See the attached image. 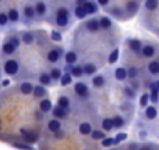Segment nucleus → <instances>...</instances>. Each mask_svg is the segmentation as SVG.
Wrapping results in <instances>:
<instances>
[{
	"label": "nucleus",
	"instance_id": "obj_1",
	"mask_svg": "<svg viewBox=\"0 0 159 150\" xmlns=\"http://www.w3.org/2000/svg\"><path fill=\"white\" fill-rule=\"evenodd\" d=\"M20 21L25 25H30L31 22L36 21V13H34V7L33 3H24L22 10H20Z\"/></svg>",
	"mask_w": 159,
	"mask_h": 150
},
{
	"label": "nucleus",
	"instance_id": "obj_2",
	"mask_svg": "<svg viewBox=\"0 0 159 150\" xmlns=\"http://www.w3.org/2000/svg\"><path fill=\"white\" fill-rule=\"evenodd\" d=\"M64 49L62 47H59V45H53V47H48L47 49V52H45V58H47V61L50 63V64H53V66H56V63H59V59L64 56Z\"/></svg>",
	"mask_w": 159,
	"mask_h": 150
},
{
	"label": "nucleus",
	"instance_id": "obj_3",
	"mask_svg": "<svg viewBox=\"0 0 159 150\" xmlns=\"http://www.w3.org/2000/svg\"><path fill=\"white\" fill-rule=\"evenodd\" d=\"M19 69H20V63L16 58H7L3 61V73L7 77H14V75H17Z\"/></svg>",
	"mask_w": 159,
	"mask_h": 150
},
{
	"label": "nucleus",
	"instance_id": "obj_4",
	"mask_svg": "<svg viewBox=\"0 0 159 150\" xmlns=\"http://www.w3.org/2000/svg\"><path fill=\"white\" fill-rule=\"evenodd\" d=\"M73 92L78 99H81V100H89L91 99V88L84 82H76L73 85Z\"/></svg>",
	"mask_w": 159,
	"mask_h": 150
},
{
	"label": "nucleus",
	"instance_id": "obj_5",
	"mask_svg": "<svg viewBox=\"0 0 159 150\" xmlns=\"http://www.w3.org/2000/svg\"><path fill=\"white\" fill-rule=\"evenodd\" d=\"M33 7H34L36 19H38V21L45 19V16H47V13H48V7H47V3H45V0H36V2L33 3Z\"/></svg>",
	"mask_w": 159,
	"mask_h": 150
},
{
	"label": "nucleus",
	"instance_id": "obj_6",
	"mask_svg": "<svg viewBox=\"0 0 159 150\" xmlns=\"http://www.w3.org/2000/svg\"><path fill=\"white\" fill-rule=\"evenodd\" d=\"M106 11L109 13V17L111 19H117V21H123V19H126V16H125V10H123V7H120V5H109L108 8H106Z\"/></svg>",
	"mask_w": 159,
	"mask_h": 150
},
{
	"label": "nucleus",
	"instance_id": "obj_7",
	"mask_svg": "<svg viewBox=\"0 0 159 150\" xmlns=\"http://www.w3.org/2000/svg\"><path fill=\"white\" fill-rule=\"evenodd\" d=\"M139 8H140V3L139 0H126L125 2V13H126V17H133L136 13H139Z\"/></svg>",
	"mask_w": 159,
	"mask_h": 150
},
{
	"label": "nucleus",
	"instance_id": "obj_8",
	"mask_svg": "<svg viewBox=\"0 0 159 150\" xmlns=\"http://www.w3.org/2000/svg\"><path fill=\"white\" fill-rule=\"evenodd\" d=\"M20 133H22V139L27 142V144H33V142H36V141H39V134L36 133V131H33V130H30V128H20Z\"/></svg>",
	"mask_w": 159,
	"mask_h": 150
},
{
	"label": "nucleus",
	"instance_id": "obj_9",
	"mask_svg": "<svg viewBox=\"0 0 159 150\" xmlns=\"http://www.w3.org/2000/svg\"><path fill=\"white\" fill-rule=\"evenodd\" d=\"M84 28H86L89 33H97V31H100V30H102V28H100V19H98L97 16L88 19V21L84 22Z\"/></svg>",
	"mask_w": 159,
	"mask_h": 150
},
{
	"label": "nucleus",
	"instance_id": "obj_10",
	"mask_svg": "<svg viewBox=\"0 0 159 150\" xmlns=\"http://www.w3.org/2000/svg\"><path fill=\"white\" fill-rule=\"evenodd\" d=\"M126 45H128V49H129L133 53H136V55H140V50H142V47H143L142 41L137 39V38H128V39H126Z\"/></svg>",
	"mask_w": 159,
	"mask_h": 150
},
{
	"label": "nucleus",
	"instance_id": "obj_11",
	"mask_svg": "<svg viewBox=\"0 0 159 150\" xmlns=\"http://www.w3.org/2000/svg\"><path fill=\"white\" fill-rule=\"evenodd\" d=\"M19 36H20V42L25 45H31L33 42H36V33L31 30H24V31H20Z\"/></svg>",
	"mask_w": 159,
	"mask_h": 150
},
{
	"label": "nucleus",
	"instance_id": "obj_12",
	"mask_svg": "<svg viewBox=\"0 0 159 150\" xmlns=\"http://www.w3.org/2000/svg\"><path fill=\"white\" fill-rule=\"evenodd\" d=\"M157 50H156V45L153 44H143L142 50H140V56L142 58H147V59H153L156 56Z\"/></svg>",
	"mask_w": 159,
	"mask_h": 150
},
{
	"label": "nucleus",
	"instance_id": "obj_13",
	"mask_svg": "<svg viewBox=\"0 0 159 150\" xmlns=\"http://www.w3.org/2000/svg\"><path fill=\"white\" fill-rule=\"evenodd\" d=\"M91 86L94 89H103L106 86V77L103 73H95L91 80Z\"/></svg>",
	"mask_w": 159,
	"mask_h": 150
},
{
	"label": "nucleus",
	"instance_id": "obj_14",
	"mask_svg": "<svg viewBox=\"0 0 159 150\" xmlns=\"http://www.w3.org/2000/svg\"><path fill=\"white\" fill-rule=\"evenodd\" d=\"M7 14H8V22L11 25H17L20 22V11L16 7H10L8 11H7Z\"/></svg>",
	"mask_w": 159,
	"mask_h": 150
},
{
	"label": "nucleus",
	"instance_id": "obj_15",
	"mask_svg": "<svg viewBox=\"0 0 159 150\" xmlns=\"http://www.w3.org/2000/svg\"><path fill=\"white\" fill-rule=\"evenodd\" d=\"M17 52V49L10 42V41H5L3 44H2V47H0V53H2L3 56H7V58H13V55Z\"/></svg>",
	"mask_w": 159,
	"mask_h": 150
},
{
	"label": "nucleus",
	"instance_id": "obj_16",
	"mask_svg": "<svg viewBox=\"0 0 159 150\" xmlns=\"http://www.w3.org/2000/svg\"><path fill=\"white\" fill-rule=\"evenodd\" d=\"M50 114H52V117H55V119H58V120H61V122L69 117V111L64 110V108H61V106H58V105L53 106V110H52Z\"/></svg>",
	"mask_w": 159,
	"mask_h": 150
},
{
	"label": "nucleus",
	"instance_id": "obj_17",
	"mask_svg": "<svg viewBox=\"0 0 159 150\" xmlns=\"http://www.w3.org/2000/svg\"><path fill=\"white\" fill-rule=\"evenodd\" d=\"M34 99H38V100H42V99H45L47 96H48V89L45 88V86H42V85H34V88H33V94H31Z\"/></svg>",
	"mask_w": 159,
	"mask_h": 150
},
{
	"label": "nucleus",
	"instance_id": "obj_18",
	"mask_svg": "<svg viewBox=\"0 0 159 150\" xmlns=\"http://www.w3.org/2000/svg\"><path fill=\"white\" fill-rule=\"evenodd\" d=\"M47 131L48 133H56V131H59V130H62V122L61 120H58V119H55V117H52V119H48L47 120Z\"/></svg>",
	"mask_w": 159,
	"mask_h": 150
},
{
	"label": "nucleus",
	"instance_id": "obj_19",
	"mask_svg": "<svg viewBox=\"0 0 159 150\" xmlns=\"http://www.w3.org/2000/svg\"><path fill=\"white\" fill-rule=\"evenodd\" d=\"M92 130H94V125L89 120H84V122H81V124L78 125V133L81 134V136H91Z\"/></svg>",
	"mask_w": 159,
	"mask_h": 150
},
{
	"label": "nucleus",
	"instance_id": "obj_20",
	"mask_svg": "<svg viewBox=\"0 0 159 150\" xmlns=\"http://www.w3.org/2000/svg\"><path fill=\"white\" fill-rule=\"evenodd\" d=\"M53 102L48 99V97H45V99H42V100H39V111L41 113H44V114H48V113H52V110H53Z\"/></svg>",
	"mask_w": 159,
	"mask_h": 150
},
{
	"label": "nucleus",
	"instance_id": "obj_21",
	"mask_svg": "<svg viewBox=\"0 0 159 150\" xmlns=\"http://www.w3.org/2000/svg\"><path fill=\"white\" fill-rule=\"evenodd\" d=\"M114 78L117 82H126L128 80V70H126V67H123V66L116 67L114 69Z\"/></svg>",
	"mask_w": 159,
	"mask_h": 150
},
{
	"label": "nucleus",
	"instance_id": "obj_22",
	"mask_svg": "<svg viewBox=\"0 0 159 150\" xmlns=\"http://www.w3.org/2000/svg\"><path fill=\"white\" fill-rule=\"evenodd\" d=\"M64 63H66V66H73V64H76V63H78V53H76L75 50H67V52L64 53Z\"/></svg>",
	"mask_w": 159,
	"mask_h": 150
},
{
	"label": "nucleus",
	"instance_id": "obj_23",
	"mask_svg": "<svg viewBox=\"0 0 159 150\" xmlns=\"http://www.w3.org/2000/svg\"><path fill=\"white\" fill-rule=\"evenodd\" d=\"M147 70L151 77H159V59H150L147 64Z\"/></svg>",
	"mask_w": 159,
	"mask_h": 150
},
{
	"label": "nucleus",
	"instance_id": "obj_24",
	"mask_svg": "<svg viewBox=\"0 0 159 150\" xmlns=\"http://www.w3.org/2000/svg\"><path fill=\"white\" fill-rule=\"evenodd\" d=\"M83 8L86 10V14H88V16H92V17H94V16H95V14L100 11V7L95 3V0H89V2H88Z\"/></svg>",
	"mask_w": 159,
	"mask_h": 150
},
{
	"label": "nucleus",
	"instance_id": "obj_25",
	"mask_svg": "<svg viewBox=\"0 0 159 150\" xmlns=\"http://www.w3.org/2000/svg\"><path fill=\"white\" fill-rule=\"evenodd\" d=\"M70 75L73 78H83L84 77V70H83V64H73V66H70Z\"/></svg>",
	"mask_w": 159,
	"mask_h": 150
},
{
	"label": "nucleus",
	"instance_id": "obj_26",
	"mask_svg": "<svg viewBox=\"0 0 159 150\" xmlns=\"http://www.w3.org/2000/svg\"><path fill=\"white\" fill-rule=\"evenodd\" d=\"M143 117L147 120H154L157 117V108H156V105H148L143 110Z\"/></svg>",
	"mask_w": 159,
	"mask_h": 150
},
{
	"label": "nucleus",
	"instance_id": "obj_27",
	"mask_svg": "<svg viewBox=\"0 0 159 150\" xmlns=\"http://www.w3.org/2000/svg\"><path fill=\"white\" fill-rule=\"evenodd\" d=\"M55 25L61 30H66L69 28L70 25V17H66V16H55Z\"/></svg>",
	"mask_w": 159,
	"mask_h": 150
},
{
	"label": "nucleus",
	"instance_id": "obj_28",
	"mask_svg": "<svg viewBox=\"0 0 159 150\" xmlns=\"http://www.w3.org/2000/svg\"><path fill=\"white\" fill-rule=\"evenodd\" d=\"M98 19H100V28H102V30H105V31L112 30V27H114V21H112L109 16H100Z\"/></svg>",
	"mask_w": 159,
	"mask_h": 150
},
{
	"label": "nucleus",
	"instance_id": "obj_29",
	"mask_svg": "<svg viewBox=\"0 0 159 150\" xmlns=\"http://www.w3.org/2000/svg\"><path fill=\"white\" fill-rule=\"evenodd\" d=\"M33 88H34L33 83H30V82H22V83L19 85V92H20L22 96H31V94H33Z\"/></svg>",
	"mask_w": 159,
	"mask_h": 150
},
{
	"label": "nucleus",
	"instance_id": "obj_30",
	"mask_svg": "<svg viewBox=\"0 0 159 150\" xmlns=\"http://www.w3.org/2000/svg\"><path fill=\"white\" fill-rule=\"evenodd\" d=\"M48 73H50V77H52V80H53V85H55V83H59V80H61L62 69H61L59 66H53V67L48 70Z\"/></svg>",
	"mask_w": 159,
	"mask_h": 150
},
{
	"label": "nucleus",
	"instance_id": "obj_31",
	"mask_svg": "<svg viewBox=\"0 0 159 150\" xmlns=\"http://www.w3.org/2000/svg\"><path fill=\"white\" fill-rule=\"evenodd\" d=\"M39 85H42V86H45V88H48V86L53 85V80H52L50 73H48L47 70H44V72L39 73Z\"/></svg>",
	"mask_w": 159,
	"mask_h": 150
},
{
	"label": "nucleus",
	"instance_id": "obj_32",
	"mask_svg": "<svg viewBox=\"0 0 159 150\" xmlns=\"http://www.w3.org/2000/svg\"><path fill=\"white\" fill-rule=\"evenodd\" d=\"M100 128L105 131V133H109L114 130V125H112V117H103L102 122H100Z\"/></svg>",
	"mask_w": 159,
	"mask_h": 150
},
{
	"label": "nucleus",
	"instance_id": "obj_33",
	"mask_svg": "<svg viewBox=\"0 0 159 150\" xmlns=\"http://www.w3.org/2000/svg\"><path fill=\"white\" fill-rule=\"evenodd\" d=\"M83 70H84V77H94L97 73V66L94 63H86L83 64Z\"/></svg>",
	"mask_w": 159,
	"mask_h": 150
},
{
	"label": "nucleus",
	"instance_id": "obj_34",
	"mask_svg": "<svg viewBox=\"0 0 159 150\" xmlns=\"http://www.w3.org/2000/svg\"><path fill=\"white\" fill-rule=\"evenodd\" d=\"M122 92H123L125 99H128V100H134V99L137 97V91H134L129 85H125V86L122 88Z\"/></svg>",
	"mask_w": 159,
	"mask_h": 150
},
{
	"label": "nucleus",
	"instance_id": "obj_35",
	"mask_svg": "<svg viewBox=\"0 0 159 150\" xmlns=\"http://www.w3.org/2000/svg\"><path fill=\"white\" fill-rule=\"evenodd\" d=\"M112 125H114L116 130H120V128H123V127L126 125V120H125L123 116L116 114V116H112Z\"/></svg>",
	"mask_w": 159,
	"mask_h": 150
},
{
	"label": "nucleus",
	"instance_id": "obj_36",
	"mask_svg": "<svg viewBox=\"0 0 159 150\" xmlns=\"http://www.w3.org/2000/svg\"><path fill=\"white\" fill-rule=\"evenodd\" d=\"M72 83H73V77L70 75V72H62L61 80H59V85H61L62 88H66V86H70Z\"/></svg>",
	"mask_w": 159,
	"mask_h": 150
},
{
	"label": "nucleus",
	"instance_id": "obj_37",
	"mask_svg": "<svg viewBox=\"0 0 159 150\" xmlns=\"http://www.w3.org/2000/svg\"><path fill=\"white\" fill-rule=\"evenodd\" d=\"M89 138H91L92 141H98V142H100V141H103V139L106 138V133H105L102 128H94Z\"/></svg>",
	"mask_w": 159,
	"mask_h": 150
},
{
	"label": "nucleus",
	"instance_id": "obj_38",
	"mask_svg": "<svg viewBox=\"0 0 159 150\" xmlns=\"http://www.w3.org/2000/svg\"><path fill=\"white\" fill-rule=\"evenodd\" d=\"M126 70H128V80H137L139 78L140 69L137 66H129V67H126Z\"/></svg>",
	"mask_w": 159,
	"mask_h": 150
},
{
	"label": "nucleus",
	"instance_id": "obj_39",
	"mask_svg": "<svg viewBox=\"0 0 159 150\" xmlns=\"http://www.w3.org/2000/svg\"><path fill=\"white\" fill-rule=\"evenodd\" d=\"M73 16H75V19H78V21H84V19H88L86 10H84L83 7H75V8H73Z\"/></svg>",
	"mask_w": 159,
	"mask_h": 150
},
{
	"label": "nucleus",
	"instance_id": "obj_40",
	"mask_svg": "<svg viewBox=\"0 0 159 150\" xmlns=\"http://www.w3.org/2000/svg\"><path fill=\"white\" fill-rule=\"evenodd\" d=\"M119 56H120V50L116 47V49H112L111 52H109V55H108V64H116L117 61H119Z\"/></svg>",
	"mask_w": 159,
	"mask_h": 150
},
{
	"label": "nucleus",
	"instance_id": "obj_41",
	"mask_svg": "<svg viewBox=\"0 0 159 150\" xmlns=\"http://www.w3.org/2000/svg\"><path fill=\"white\" fill-rule=\"evenodd\" d=\"M56 105L69 111V110H70V99H69L67 96H59L58 100H56Z\"/></svg>",
	"mask_w": 159,
	"mask_h": 150
},
{
	"label": "nucleus",
	"instance_id": "obj_42",
	"mask_svg": "<svg viewBox=\"0 0 159 150\" xmlns=\"http://www.w3.org/2000/svg\"><path fill=\"white\" fill-rule=\"evenodd\" d=\"M143 8L147 11H156L159 8V0H145V2H143Z\"/></svg>",
	"mask_w": 159,
	"mask_h": 150
},
{
	"label": "nucleus",
	"instance_id": "obj_43",
	"mask_svg": "<svg viewBox=\"0 0 159 150\" xmlns=\"http://www.w3.org/2000/svg\"><path fill=\"white\" fill-rule=\"evenodd\" d=\"M100 145H102L103 148H112V147H117L114 138H111V136H106L103 141H100Z\"/></svg>",
	"mask_w": 159,
	"mask_h": 150
},
{
	"label": "nucleus",
	"instance_id": "obj_44",
	"mask_svg": "<svg viewBox=\"0 0 159 150\" xmlns=\"http://www.w3.org/2000/svg\"><path fill=\"white\" fill-rule=\"evenodd\" d=\"M48 39L53 42H62V33L59 30H52L48 35Z\"/></svg>",
	"mask_w": 159,
	"mask_h": 150
},
{
	"label": "nucleus",
	"instance_id": "obj_45",
	"mask_svg": "<svg viewBox=\"0 0 159 150\" xmlns=\"http://www.w3.org/2000/svg\"><path fill=\"white\" fill-rule=\"evenodd\" d=\"M148 105H150V94H148V92H143V94L139 97V106H140L142 110H145Z\"/></svg>",
	"mask_w": 159,
	"mask_h": 150
},
{
	"label": "nucleus",
	"instance_id": "obj_46",
	"mask_svg": "<svg viewBox=\"0 0 159 150\" xmlns=\"http://www.w3.org/2000/svg\"><path fill=\"white\" fill-rule=\"evenodd\" d=\"M8 24H10V22H8V14H7V11H2V10H0V30L7 28Z\"/></svg>",
	"mask_w": 159,
	"mask_h": 150
},
{
	"label": "nucleus",
	"instance_id": "obj_47",
	"mask_svg": "<svg viewBox=\"0 0 159 150\" xmlns=\"http://www.w3.org/2000/svg\"><path fill=\"white\" fill-rule=\"evenodd\" d=\"M55 16H66V17H70V11L67 7H58L55 10Z\"/></svg>",
	"mask_w": 159,
	"mask_h": 150
},
{
	"label": "nucleus",
	"instance_id": "obj_48",
	"mask_svg": "<svg viewBox=\"0 0 159 150\" xmlns=\"http://www.w3.org/2000/svg\"><path fill=\"white\" fill-rule=\"evenodd\" d=\"M128 139V134L125 133V131H120V133H117L116 136H114V141H116V145H119V144H122V142H125Z\"/></svg>",
	"mask_w": 159,
	"mask_h": 150
},
{
	"label": "nucleus",
	"instance_id": "obj_49",
	"mask_svg": "<svg viewBox=\"0 0 159 150\" xmlns=\"http://www.w3.org/2000/svg\"><path fill=\"white\" fill-rule=\"evenodd\" d=\"M148 94H150V103L151 105H156L159 102V91L157 89H151Z\"/></svg>",
	"mask_w": 159,
	"mask_h": 150
},
{
	"label": "nucleus",
	"instance_id": "obj_50",
	"mask_svg": "<svg viewBox=\"0 0 159 150\" xmlns=\"http://www.w3.org/2000/svg\"><path fill=\"white\" fill-rule=\"evenodd\" d=\"M7 41H10L16 49H19V47H20V44H22V42H20V36H19V35H13V36H10Z\"/></svg>",
	"mask_w": 159,
	"mask_h": 150
},
{
	"label": "nucleus",
	"instance_id": "obj_51",
	"mask_svg": "<svg viewBox=\"0 0 159 150\" xmlns=\"http://www.w3.org/2000/svg\"><path fill=\"white\" fill-rule=\"evenodd\" d=\"M13 145L17 147V148H20V150H34V147L30 145V144H27V142H13Z\"/></svg>",
	"mask_w": 159,
	"mask_h": 150
},
{
	"label": "nucleus",
	"instance_id": "obj_52",
	"mask_svg": "<svg viewBox=\"0 0 159 150\" xmlns=\"http://www.w3.org/2000/svg\"><path fill=\"white\" fill-rule=\"evenodd\" d=\"M53 138H55L56 141H62V139L66 138V131H64V130H59V131L53 133Z\"/></svg>",
	"mask_w": 159,
	"mask_h": 150
},
{
	"label": "nucleus",
	"instance_id": "obj_53",
	"mask_svg": "<svg viewBox=\"0 0 159 150\" xmlns=\"http://www.w3.org/2000/svg\"><path fill=\"white\" fill-rule=\"evenodd\" d=\"M95 3L100 7V8H108L111 5V0H95Z\"/></svg>",
	"mask_w": 159,
	"mask_h": 150
},
{
	"label": "nucleus",
	"instance_id": "obj_54",
	"mask_svg": "<svg viewBox=\"0 0 159 150\" xmlns=\"http://www.w3.org/2000/svg\"><path fill=\"white\" fill-rule=\"evenodd\" d=\"M129 86H131L134 91H139V89H140V82H139V80H129Z\"/></svg>",
	"mask_w": 159,
	"mask_h": 150
},
{
	"label": "nucleus",
	"instance_id": "obj_55",
	"mask_svg": "<svg viewBox=\"0 0 159 150\" xmlns=\"http://www.w3.org/2000/svg\"><path fill=\"white\" fill-rule=\"evenodd\" d=\"M137 138L142 139V141H145V139L148 138V131H147V130H139V131H137Z\"/></svg>",
	"mask_w": 159,
	"mask_h": 150
},
{
	"label": "nucleus",
	"instance_id": "obj_56",
	"mask_svg": "<svg viewBox=\"0 0 159 150\" xmlns=\"http://www.w3.org/2000/svg\"><path fill=\"white\" fill-rule=\"evenodd\" d=\"M139 147H140V144H139L137 141H133V142H129V144H128V147H126V148H128V150H139Z\"/></svg>",
	"mask_w": 159,
	"mask_h": 150
},
{
	"label": "nucleus",
	"instance_id": "obj_57",
	"mask_svg": "<svg viewBox=\"0 0 159 150\" xmlns=\"http://www.w3.org/2000/svg\"><path fill=\"white\" fill-rule=\"evenodd\" d=\"M139 150H154V145L150 144V142H145V144H140Z\"/></svg>",
	"mask_w": 159,
	"mask_h": 150
},
{
	"label": "nucleus",
	"instance_id": "obj_58",
	"mask_svg": "<svg viewBox=\"0 0 159 150\" xmlns=\"http://www.w3.org/2000/svg\"><path fill=\"white\" fill-rule=\"evenodd\" d=\"M89 0H75V7H84Z\"/></svg>",
	"mask_w": 159,
	"mask_h": 150
},
{
	"label": "nucleus",
	"instance_id": "obj_59",
	"mask_svg": "<svg viewBox=\"0 0 159 150\" xmlns=\"http://www.w3.org/2000/svg\"><path fill=\"white\" fill-rule=\"evenodd\" d=\"M11 85V82L8 80V78H3L2 82H0V86H2V88H7V86H10Z\"/></svg>",
	"mask_w": 159,
	"mask_h": 150
},
{
	"label": "nucleus",
	"instance_id": "obj_60",
	"mask_svg": "<svg viewBox=\"0 0 159 150\" xmlns=\"http://www.w3.org/2000/svg\"><path fill=\"white\" fill-rule=\"evenodd\" d=\"M44 116H45V114H44V113H41V111H36V113H34V117H36L38 120H42V119H44Z\"/></svg>",
	"mask_w": 159,
	"mask_h": 150
},
{
	"label": "nucleus",
	"instance_id": "obj_61",
	"mask_svg": "<svg viewBox=\"0 0 159 150\" xmlns=\"http://www.w3.org/2000/svg\"><path fill=\"white\" fill-rule=\"evenodd\" d=\"M153 85H154V88L159 91V80H156V82H153Z\"/></svg>",
	"mask_w": 159,
	"mask_h": 150
},
{
	"label": "nucleus",
	"instance_id": "obj_62",
	"mask_svg": "<svg viewBox=\"0 0 159 150\" xmlns=\"http://www.w3.org/2000/svg\"><path fill=\"white\" fill-rule=\"evenodd\" d=\"M109 150H120L119 147H112V148H109Z\"/></svg>",
	"mask_w": 159,
	"mask_h": 150
},
{
	"label": "nucleus",
	"instance_id": "obj_63",
	"mask_svg": "<svg viewBox=\"0 0 159 150\" xmlns=\"http://www.w3.org/2000/svg\"><path fill=\"white\" fill-rule=\"evenodd\" d=\"M0 108H2V103H0Z\"/></svg>",
	"mask_w": 159,
	"mask_h": 150
},
{
	"label": "nucleus",
	"instance_id": "obj_64",
	"mask_svg": "<svg viewBox=\"0 0 159 150\" xmlns=\"http://www.w3.org/2000/svg\"><path fill=\"white\" fill-rule=\"evenodd\" d=\"M157 31H159V30H157Z\"/></svg>",
	"mask_w": 159,
	"mask_h": 150
}]
</instances>
